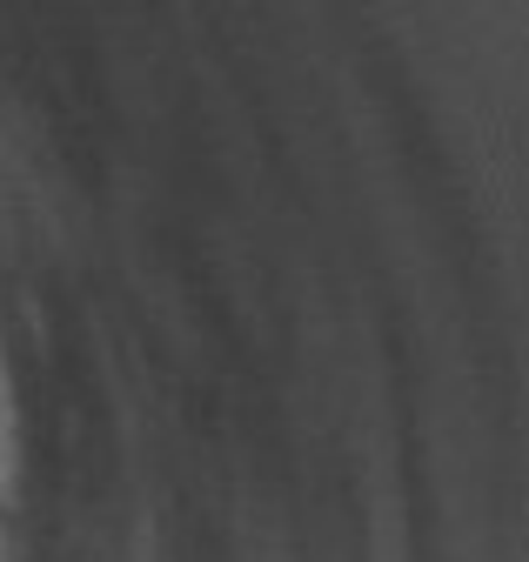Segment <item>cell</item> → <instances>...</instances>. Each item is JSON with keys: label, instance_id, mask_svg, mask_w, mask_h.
I'll return each mask as SVG.
<instances>
[{"label": "cell", "instance_id": "1", "mask_svg": "<svg viewBox=\"0 0 529 562\" xmlns=\"http://www.w3.org/2000/svg\"><path fill=\"white\" fill-rule=\"evenodd\" d=\"M21 469V429H14V382H8V356H0V496L14 488Z\"/></svg>", "mask_w": 529, "mask_h": 562}]
</instances>
